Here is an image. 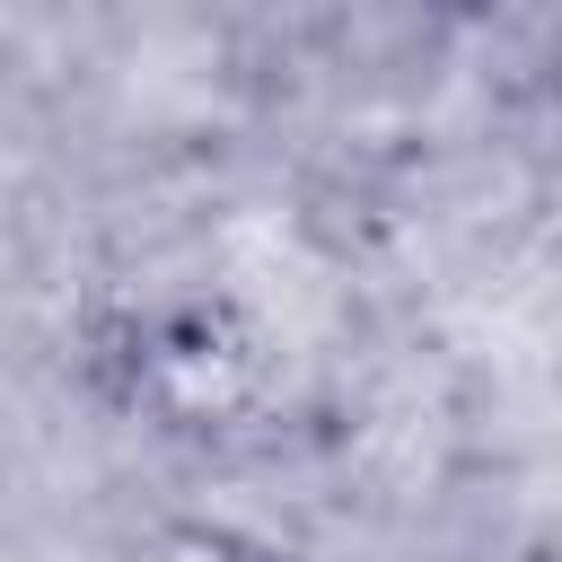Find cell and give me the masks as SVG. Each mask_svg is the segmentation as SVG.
<instances>
[{"label":"cell","instance_id":"6da1fadb","mask_svg":"<svg viewBox=\"0 0 562 562\" xmlns=\"http://www.w3.org/2000/svg\"><path fill=\"white\" fill-rule=\"evenodd\" d=\"M123 404L167 422V430H211V422H237L263 378H272V342L263 325L237 307V299H167L149 316L123 325Z\"/></svg>","mask_w":562,"mask_h":562},{"label":"cell","instance_id":"7a4b0ae2","mask_svg":"<svg viewBox=\"0 0 562 562\" xmlns=\"http://www.w3.org/2000/svg\"><path fill=\"white\" fill-rule=\"evenodd\" d=\"M114 562H290V553L263 544V536H246V527H220V518H158Z\"/></svg>","mask_w":562,"mask_h":562}]
</instances>
